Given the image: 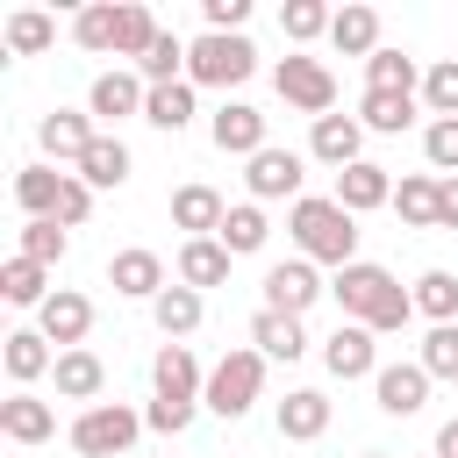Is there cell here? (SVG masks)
<instances>
[{"label":"cell","mask_w":458,"mask_h":458,"mask_svg":"<svg viewBox=\"0 0 458 458\" xmlns=\"http://www.w3.org/2000/svg\"><path fill=\"white\" fill-rule=\"evenodd\" d=\"M329 293H336L344 322H365L372 336H394V329H408V322H415V293H408L386 265H372V258L344 265V272L329 279Z\"/></svg>","instance_id":"obj_1"},{"label":"cell","mask_w":458,"mask_h":458,"mask_svg":"<svg viewBox=\"0 0 458 458\" xmlns=\"http://www.w3.org/2000/svg\"><path fill=\"white\" fill-rule=\"evenodd\" d=\"M286 236H293V258L308 265H358V215L336 208V193H301L286 208Z\"/></svg>","instance_id":"obj_2"},{"label":"cell","mask_w":458,"mask_h":458,"mask_svg":"<svg viewBox=\"0 0 458 458\" xmlns=\"http://www.w3.org/2000/svg\"><path fill=\"white\" fill-rule=\"evenodd\" d=\"M258 394H265V351H222V358L208 365L200 408H215L222 422H243V415L258 408Z\"/></svg>","instance_id":"obj_3"},{"label":"cell","mask_w":458,"mask_h":458,"mask_svg":"<svg viewBox=\"0 0 458 458\" xmlns=\"http://www.w3.org/2000/svg\"><path fill=\"white\" fill-rule=\"evenodd\" d=\"M143 429H150V422H143L129 401H93V408H79V415H72L64 444H72L79 458H122Z\"/></svg>","instance_id":"obj_4"},{"label":"cell","mask_w":458,"mask_h":458,"mask_svg":"<svg viewBox=\"0 0 458 458\" xmlns=\"http://www.w3.org/2000/svg\"><path fill=\"white\" fill-rule=\"evenodd\" d=\"M258 72V43L250 36H215V29H200L193 43H186V86H243Z\"/></svg>","instance_id":"obj_5"},{"label":"cell","mask_w":458,"mask_h":458,"mask_svg":"<svg viewBox=\"0 0 458 458\" xmlns=\"http://www.w3.org/2000/svg\"><path fill=\"white\" fill-rule=\"evenodd\" d=\"M272 86H279V100L286 107H301V114H336V72L322 64V57H308V50H293V57H279V72H272Z\"/></svg>","instance_id":"obj_6"},{"label":"cell","mask_w":458,"mask_h":458,"mask_svg":"<svg viewBox=\"0 0 458 458\" xmlns=\"http://www.w3.org/2000/svg\"><path fill=\"white\" fill-rule=\"evenodd\" d=\"M301 179H308V157H301V150H279V143H265V150L250 157V172H243V186H250L258 208H265V200H301Z\"/></svg>","instance_id":"obj_7"},{"label":"cell","mask_w":458,"mask_h":458,"mask_svg":"<svg viewBox=\"0 0 458 458\" xmlns=\"http://www.w3.org/2000/svg\"><path fill=\"white\" fill-rule=\"evenodd\" d=\"M322 293H329V286H322V272H315L308 258H279V265H265V308H279V315H308Z\"/></svg>","instance_id":"obj_8"},{"label":"cell","mask_w":458,"mask_h":458,"mask_svg":"<svg viewBox=\"0 0 458 458\" xmlns=\"http://www.w3.org/2000/svg\"><path fill=\"white\" fill-rule=\"evenodd\" d=\"M329 379H379V336L365 322H336V336L322 344Z\"/></svg>","instance_id":"obj_9"},{"label":"cell","mask_w":458,"mask_h":458,"mask_svg":"<svg viewBox=\"0 0 458 458\" xmlns=\"http://www.w3.org/2000/svg\"><path fill=\"white\" fill-rule=\"evenodd\" d=\"M308 157L329 165V172H351V165L365 157V122H358V114H322V122L308 129Z\"/></svg>","instance_id":"obj_10"},{"label":"cell","mask_w":458,"mask_h":458,"mask_svg":"<svg viewBox=\"0 0 458 458\" xmlns=\"http://www.w3.org/2000/svg\"><path fill=\"white\" fill-rule=\"evenodd\" d=\"M36 329H43L57 351H79V344H86V329H93V301H86L79 286H57V293L36 308Z\"/></svg>","instance_id":"obj_11"},{"label":"cell","mask_w":458,"mask_h":458,"mask_svg":"<svg viewBox=\"0 0 458 458\" xmlns=\"http://www.w3.org/2000/svg\"><path fill=\"white\" fill-rule=\"evenodd\" d=\"M208 136H215V150H229V157H258L265 150V114L250 107V100H222L215 107V122H208Z\"/></svg>","instance_id":"obj_12"},{"label":"cell","mask_w":458,"mask_h":458,"mask_svg":"<svg viewBox=\"0 0 458 458\" xmlns=\"http://www.w3.org/2000/svg\"><path fill=\"white\" fill-rule=\"evenodd\" d=\"M93 114H72V107H57V114H43L36 122V143H43V165H79L86 150H93Z\"/></svg>","instance_id":"obj_13"},{"label":"cell","mask_w":458,"mask_h":458,"mask_svg":"<svg viewBox=\"0 0 458 458\" xmlns=\"http://www.w3.org/2000/svg\"><path fill=\"white\" fill-rule=\"evenodd\" d=\"M107 286H114V293H129V301H157L172 279H165V258H157V250L129 243V250H114V258H107Z\"/></svg>","instance_id":"obj_14"},{"label":"cell","mask_w":458,"mask_h":458,"mask_svg":"<svg viewBox=\"0 0 458 458\" xmlns=\"http://www.w3.org/2000/svg\"><path fill=\"white\" fill-rule=\"evenodd\" d=\"M150 386H157V401H200V394H208V372H200V358H193L186 344H157Z\"/></svg>","instance_id":"obj_15"},{"label":"cell","mask_w":458,"mask_h":458,"mask_svg":"<svg viewBox=\"0 0 458 458\" xmlns=\"http://www.w3.org/2000/svg\"><path fill=\"white\" fill-rule=\"evenodd\" d=\"M372 401H379V415H422V401H429V372L415 365V358H401V365H379V379H372Z\"/></svg>","instance_id":"obj_16"},{"label":"cell","mask_w":458,"mask_h":458,"mask_svg":"<svg viewBox=\"0 0 458 458\" xmlns=\"http://www.w3.org/2000/svg\"><path fill=\"white\" fill-rule=\"evenodd\" d=\"M143 100H150V86H143L136 72H122V64H114V72H100V79H93L86 114H93V122H129V114H143Z\"/></svg>","instance_id":"obj_17"},{"label":"cell","mask_w":458,"mask_h":458,"mask_svg":"<svg viewBox=\"0 0 458 458\" xmlns=\"http://www.w3.org/2000/svg\"><path fill=\"white\" fill-rule=\"evenodd\" d=\"M0 437H7V444H50V437H57V408L36 401L29 386H14V394L0 401Z\"/></svg>","instance_id":"obj_18"},{"label":"cell","mask_w":458,"mask_h":458,"mask_svg":"<svg viewBox=\"0 0 458 458\" xmlns=\"http://www.w3.org/2000/svg\"><path fill=\"white\" fill-rule=\"evenodd\" d=\"M172 272H179V286H193V293H208V286H229V250H222V236H186Z\"/></svg>","instance_id":"obj_19"},{"label":"cell","mask_w":458,"mask_h":458,"mask_svg":"<svg viewBox=\"0 0 458 458\" xmlns=\"http://www.w3.org/2000/svg\"><path fill=\"white\" fill-rule=\"evenodd\" d=\"M250 351H265V365H272V358H279V365H293V358L308 351V329H301V315L258 308V315H250Z\"/></svg>","instance_id":"obj_20"},{"label":"cell","mask_w":458,"mask_h":458,"mask_svg":"<svg viewBox=\"0 0 458 458\" xmlns=\"http://www.w3.org/2000/svg\"><path fill=\"white\" fill-rule=\"evenodd\" d=\"M0 344H7V351H0V365H7V379H14V386H36L43 372H57V351H50V336H43V329H7Z\"/></svg>","instance_id":"obj_21"},{"label":"cell","mask_w":458,"mask_h":458,"mask_svg":"<svg viewBox=\"0 0 458 458\" xmlns=\"http://www.w3.org/2000/svg\"><path fill=\"white\" fill-rule=\"evenodd\" d=\"M272 422H279V437H286V444H315V437L329 429V394H322V386H293V394L279 401V415H272Z\"/></svg>","instance_id":"obj_22"},{"label":"cell","mask_w":458,"mask_h":458,"mask_svg":"<svg viewBox=\"0 0 458 458\" xmlns=\"http://www.w3.org/2000/svg\"><path fill=\"white\" fill-rule=\"evenodd\" d=\"M394 200V179H386V165H372V157H358L351 172H336V208H351V215H365V208H386Z\"/></svg>","instance_id":"obj_23"},{"label":"cell","mask_w":458,"mask_h":458,"mask_svg":"<svg viewBox=\"0 0 458 458\" xmlns=\"http://www.w3.org/2000/svg\"><path fill=\"white\" fill-rule=\"evenodd\" d=\"M222 215H229V200H222L215 186H200V179L172 193V229H186V236H215Z\"/></svg>","instance_id":"obj_24"},{"label":"cell","mask_w":458,"mask_h":458,"mask_svg":"<svg viewBox=\"0 0 458 458\" xmlns=\"http://www.w3.org/2000/svg\"><path fill=\"white\" fill-rule=\"evenodd\" d=\"M50 379H57V394H64V401H86V408H93V401H100V386H107V365H100V351H86V344H79V351H57V372H50Z\"/></svg>","instance_id":"obj_25"},{"label":"cell","mask_w":458,"mask_h":458,"mask_svg":"<svg viewBox=\"0 0 458 458\" xmlns=\"http://www.w3.org/2000/svg\"><path fill=\"white\" fill-rule=\"evenodd\" d=\"M200 315H208V301H200L193 286H179V279H172V286H165V293L150 301V322L165 329V344H179V336H193V329H200Z\"/></svg>","instance_id":"obj_26"},{"label":"cell","mask_w":458,"mask_h":458,"mask_svg":"<svg viewBox=\"0 0 458 458\" xmlns=\"http://www.w3.org/2000/svg\"><path fill=\"white\" fill-rule=\"evenodd\" d=\"M329 43H336V57H372V50H386V43H379V7H336Z\"/></svg>","instance_id":"obj_27"},{"label":"cell","mask_w":458,"mask_h":458,"mask_svg":"<svg viewBox=\"0 0 458 458\" xmlns=\"http://www.w3.org/2000/svg\"><path fill=\"white\" fill-rule=\"evenodd\" d=\"M72 172H79L93 193H114V186L129 179V143H122V136H93V150H86Z\"/></svg>","instance_id":"obj_28"},{"label":"cell","mask_w":458,"mask_h":458,"mask_svg":"<svg viewBox=\"0 0 458 458\" xmlns=\"http://www.w3.org/2000/svg\"><path fill=\"white\" fill-rule=\"evenodd\" d=\"M57 193H64V172L57 165H21L14 172V200H21L29 222H50L57 215Z\"/></svg>","instance_id":"obj_29"},{"label":"cell","mask_w":458,"mask_h":458,"mask_svg":"<svg viewBox=\"0 0 458 458\" xmlns=\"http://www.w3.org/2000/svg\"><path fill=\"white\" fill-rule=\"evenodd\" d=\"M0 43H7V57H43V50L57 43V21H50L43 7H14L7 29H0Z\"/></svg>","instance_id":"obj_30"},{"label":"cell","mask_w":458,"mask_h":458,"mask_svg":"<svg viewBox=\"0 0 458 458\" xmlns=\"http://www.w3.org/2000/svg\"><path fill=\"white\" fill-rule=\"evenodd\" d=\"M415 107H422V93H365L358 100V122L372 136H401V129H415Z\"/></svg>","instance_id":"obj_31"},{"label":"cell","mask_w":458,"mask_h":458,"mask_svg":"<svg viewBox=\"0 0 458 458\" xmlns=\"http://www.w3.org/2000/svg\"><path fill=\"white\" fill-rule=\"evenodd\" d=\"M215 236H222V250H229V258H250V250H265L272 222H265V208H258V200H236V208L222 215V229H215Z\"/></svg>","instance_id":"obj_32"},{"label":"cell","mask_w":458,"mask_h":458,"mask_svg":"<svg viewBox=\"0 0 458 458\" xmlns=\"http://www.w3.org/2000/svg\"><path fill=\"white\" fill-rule=\"evenodd\" d=\"M0 301H7V308H43V301H50V265L7 258V265H0Z\"/></svg>","instance_id":"obj_33"},{"label":"cell","mask_w":458,"mask_h":458,"mask_svg":"<svg viewBox=\"0 0 458 458\" xmlns=\"http://www.w3.org/2000/svg\"><path fill=\"white\" fill-rule=\"evenodd\" d=\"M114 29H122V7L114 0H93V7L72 14V43L93 50V57H114Z\"/></svg>","instance_id":"obj_34"},{"label":"cell","mask_w":458,"mask_h":458,"mask_svg":"<svg viewBox=\"0 0 458 458\" xmlns=\"http://www.w3.org/2000/svg\"><path fill=\"white\" fill-rule=\"evenodd\" d=\"M365 93H422V72L408 50H372L365 57Z\"/></svg>","instance_id":"obj_35"},{"label":"cell","mask_w":458,"mask_h":458,"mask_svg":"<svg viewBox=\"0 0 458 458\" xmlns=\"http://www.w3.org/2000/svg\"><path fill=\"white\" fill-rule=\"evenodd\" d=\"M437 193H444V179H437V172H408V179L394 186L401 222H408V229H437Z\"/></svg>","instance_id":"obj_36"},{"label":"cell","mask_w":458,"mask_h":458,"mask_svg":"<svg viewBox=\"0 0 458 458\" xmlns=\"http://www.w3.org/2000/svg\"><path fill=\"white\" fill-rule=\"evenodd\" d=\"M408 293H415V315H429V329H437V322H458V272L429 265Z\"/></svg>","instance_id":"obj_37"},{"label":"cell","mask_w":458,"mask_h":458,"mask_svg":"<svg viewBox=\"0 0 458 458\" xmlns=\"http://www.w3.org/2000/svg\"><path fill=\"white\" fill-rule=\"evenodd\" d=\"M165 29H157V14L143 7V0H122V29H114V57H150V43H157Z\"/></svg>","instance_id":"obj_38"},{"label":"cell","mask_w":458,"mask_h":458,"mask_svg":"<svg viewBox=\"0 0 458 458\" xmlns=\"http://www.w3.org/2000/svg\"><path fill=\"white\" fill-rule=\"evenodd\" d=\"M143 122H150V129H165V136H179V129L193 122V86H186V79H179V86H150Z\"/></svg>","instance_id":"obj_39"},{"label":"cell","mask_w":458,"mask_h":458,"mask_svg":"<svg viewBox=\"0 0 458 458\" xmlns=\"http://www.w3.org/2000/svg\"><path fill=\"white\" fill-rule=\"evenodd\" d=\"M136 79H143V86H179V79H186V36L165 29V36L150 43V57L136 64Z\"/></svg>","instance_id":"obj_40"},{"label":"cell","mask_w":458,"mask_h":458,"mask_svg":"<svg viewBox=\"0 0 458 458\" xmlns=\"http://www.w3.org/2000/svg\"><path fill=\"white\" fill-rule=\"evenodd\" d=\"M415 365L429 379H458V322H437L422 344H415Z\"/></svg>","instance_id":"obj_41"},{"label":"cell","mask_w":458,"mask_h":458,"mask_svg":"<svg viewBox=\"0 0 458 458\" xmlns=\"http://www.w3.org/2000/svg\"><path fill=\"white\" fill-rule=\"evenodd\" d=\"M422 107H429L437 122H458V57H437V64L422 72Z\"/></svg>","instance_id":"obj_42"},{"label":"cell","mask_w":458,"mask_h":458,"mask_svg":"<svg viewBox=\"0 0 458 458\" xmlns=\"http://www.w3.org/2000/svg\"><path fill=\"white\" fill-rule=\"evenodd\" d=\"M329 21H336V7H322V0H286V7H279L286 43H315V36H329Z\"/></svg>","instance_id":"obj_43"},{"label":"cell","mask_w":458,"mask_h":458,"mask_svg":"<svg viewBox=\"0 0 458 458\" xmlns=\"http://www.w3.org/2000/svg\"><path fill=\"white\" fill-rule=\"evenodd\" d=\"M72 250V236H64V222H21V243H14V258H36V265H57Z\"/></svg>","instance_id":"obj_44"},{"label":"cell","mask_w":458,"mask_h":458,"mask_svg":"<svg viewBox=\"0 0 458 458\" xmlns=\"http://www.w3.org/2000/svg\"><path fill=\"white\" fill-rule=\"evenodd\" d=\"M422 157L437 179H458V122H429L422 129Z\"/></svg>","instance_id":"obj_45"},{"label":"cell","mask_w":458,"mask_h":458,"mask_svg":"<svg viewBox=\"0 0 458 458\" xmlns=\"http://www.w3.org/2000/svg\"><path fill=\"white\" fill-rule=\"evenodd\" d=\"M193 415H200V401H150V408H143V422H150L157 437H186Z\"/></svg>","instance_id":"obj_46"},{"label":"cell","mask_w":458,"mask_h":458,"mask_svg":"<svg viewBox=\"0 0 458 458\" xmlns=\"http://www.w3.org/2000/svg\"><path fill=\"white\" fill-rule=\"evenodd\" d=\"M86 215H93V186H86L79 172H64V193H57V215H50V222H64V229H79Z\"/></svg>","instance_id":"obj_47"},{"label":"cell","mask_w":458,"mask_h":458,"mask_svg":"<svg viewBox=\"0 0 458 458\" xmlns=\"http://www.w3.org/2000/svg\"><path fill=\"white\" fill-rule=\"evenodd\" d=\"M200 21H208L215 36H243V21H250V0H200Z\"/></svg>","instance_id":"obj_48"},{"label":"cell","mask_w":458,"mask_h":458,"mask_svg":"<svg viewBox=\"0 0 458 458\" xmlns=\"http://www.w3.org/2000/svg\"><path fill=\"white\" fill-rule=\"evenodd\" d=\"M437 229H458V179H444L437 193Z\"/></svg>","instance_id":"obj_49"},{"label":"cell","mask_w":458,"mask_h":458,"mask_svg":"<svg viewBox=\"0 0 458 458\" xmlns=\"http://www.w3.org/2000/svg\"><path fill=\"white\" fill-rule=\"evenodd\" d=\"M437 458H458V415H451V422L437 429Z\"/></svg>","instance_id":"obj_50"},{"label":"cell","mask_w":458,"mask_h":458,"mask_svg":"<svg viewBox=\"0 0 458 458\" xmlns=\"http://www.w3.org/2000/svg\"><path fill=\"white\" fill-rule=\"evenodd\" d=\"M365 458H386V451H365Z\"/></svg>","instance_id":"obj_51"}]
</instances>
